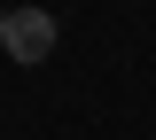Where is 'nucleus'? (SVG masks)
Here are the masks:
<instances>
[{
	"instance_id": "nucleus-1",
	"label": "nucleus",
	"mask_w": 156,
	"mask_h": 140,
	"mask_svg": "<svg viewBox=\"0 0 156 140\" xmlns=\"http://www.w3.org/2000/svg\"><path fill=\"white\" fill-rule=\"evenodd\" d=\"M62 23L47 16V8H8V23H0V47H8V62H23V70H39V62L55 55Z\"/></svg>"
}]
</instances>
